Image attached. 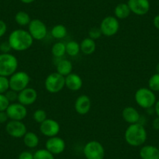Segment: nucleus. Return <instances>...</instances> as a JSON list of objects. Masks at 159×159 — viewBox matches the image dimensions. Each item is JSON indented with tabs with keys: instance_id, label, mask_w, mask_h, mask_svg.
I'll return each mask as SVG.
<instances>
[{
	"instance_id": "obj_1",
	"label": "nucleus",
	"mask_w": 159,
	"mask_h": 159,
	"mask_svg": "<svg viewBox=\"0 0 159 159\" xmlns=\"http://www.w3.org/2000/svg\"><path fill=\"white\" fill-rule=\"evenodd\" d=\"M8 42L13 50L16 52H24L28 50L32 46L34 39L28 30L16 29L13 30L9 35Z\"/></svg>"
},
{
	"instance_id": "obj_2",
	"label": "nucleus",
	"mask_w": 159,
	"mask_h": 159,
	"mask_svg": "<svg viewBox=\"0 0 159 159\" xmlns=\"http://www.w3.org/2000/svg\"><path fill=\"white\" fill-rule=\"evenodd\" d=\"M147 137L148 134L146 129L140 123L129 124L125 131V140L129 146H141L146 142Z\"/></svg>"
},
{
	"instance_id": "obj_3",
	"label": "nucleus",
	"mask_w": 159,
	"mask_h": 159,
	"mask_svg": "<svg viewBox=\"0 0 159 159\" xmlns=\"http://www.w3.org/2000/svg\"><path fill=\"white\" fill-rule=\"evenodd\" d=\"M18 68V59L10 53L0 54V76H10Z\"/></svg>"
},
{
	"instance_id": "obj_4",
	"label": "nucleus",
	"mask_w": 159,
	"mask_h": 159,
	"mask_svg": "<svg viewBox=\"0 0 159 159\" xmlns=\"http://www.w3.org/2000/svg\"><path fill=\"white\" fill-rule=\"evenodd\" d=\"M135 102L140 108L149 109L154 106L156 103V96L154 91L148 88H140L136 91L134 95Z\"/></svg>"
},
{
	"instance_id": "obj_5",
	"label": "nucleus",
	"mask_w": 159,
	"mask_h": 159,
	"mask_svg": "<svg viewBox=\"0 0 159 159\" xmlns=\"http://www.w3.org/2000/svg\"><path fill=\"white\" fill-rule=\"evenodd\" d=\"M45 88L50 94L59 93L65 88V76L57 72L50 73L45 80Z\"/></svg>"
},
{
	"instance_id": "obj_6",
	"label": "nucleus",
	"mask_w": 159,
	"mask_h": 159,
	"mask_svg": "<svg viewBox=\"0 0 159 159\" xmlns=\"http://www.w3.org/2000/svg\"><path fill=\"white\" fill-rule=\"evenodd\" d=\"M10 89L16 91H20L28 87L30 81V77L28 73L24 71H16L10 76Z\"/></svg>"
},
{
	"instance_id": "obj_7",
	"label": "nucleus",
	"mask_w": 159,
	"mask_h": 159,
	"mask_svg": "<svg viewBox=\"0 0 159 159\" xmlns=\"http://www.w3.org/2000/svg\"><path fill=\"white\" fill-rule=\"evenodd\" d=\"M83 152L86 159H104L105 156V148L98 140L88 141L84 147Z\"/></svg>"
},
{
	"instance_id": "obj_8",
	"label": "nucleus",
	"mask_w": 159,
	"mask_h": 159,
	"mask_svg": "<svg viewBox=\"0 0 159 159\" xmlns=\"http://www.w3.org/2000/svg\"><path fill=\"white\" fill-rule=\"evenodd\" d=\"M119 21L115 16H105L100 24V29L102 35L105 37H112L119 30Z\"/></svg>"
},
{
	"instance_id": "obj_9",
	"label": "nucleus",
	"mask_w": 159,
	"mask_h": 159,
	"mask_svg": "<svg viewBox=\"0 0 159 159\" xmlns=\"http://www.w3.org/2000/svg\"><path fill=\"white\" fill-rule=\"evenodd\" d=\"M28 32L34 40L41 41L48 34V28L42 20L39 19L31 20L28 25Z\"/></svg>"
},
{
	"instance_id": "obj_10",
	"label": "nucleus",
	"mask_w": 159,
	"mask_h": 159,
	"mask_svg": "<svg viewBox=\"0 0 159 159\" xmlns=\"http://www.w3.org/2000/svg\"><path fill=\"white\" fill-rule=\"evenodd\" d=\"M6 111L10 120L22 121L27 116V110L26 106L19 102L10 103Z\"/></svg>"
},
{
	"instance_id": "obj_11",
	"label": "nucleus",
	"mask_w": 159,
	"mask_h": 159,
	"mask_svg": "<svg viewBox=\"0 0 159 159\" xmlns=\"http://www.w3.org/2000/svg\"><path fill=\"white\" fill-rule=\"evenodd\" d=\"M7 133L14 138H22L27 132V126L22 121L10 120L6 125Z\"/></svg>"
},
{
	"instance_id": "obj_12",
	"label": "nucleus",
	"mask_w": 159,
	"mask_h": 159,
	"mask_svg": "<svg viewBox=\"0 0 159 159\" xmlns=\"http://www.w3.org/2000/svg\"><path fill=\"white\" fill-rule=\"evenodd\" d=\"M40 132L45 137H56L60 132V125L56 120L52 119H47L40 124Z\"/></svg>"
},
{
	"instance_id": "obj_13",
	"label": "nucleus",
	"mask_w": 159,
	"mask_h": 159,
	"mask_svg": "<svg viewBox=\"0 0 159 159\" xmlns=\"http://www.w3.org/2000/svg\"><path fill=\"white\" fill-rule=\"evenodd\" d=\"M45 149L54 155L60 154L65 151L66 142L63 139L57 136L49 137L45 142Z\"/></svg>"
},
{
	"instance_id": "obj_14",
	"label": "nucleus",
	"mask_w": 159,
	"mask_h": 159,
	"mask_svg": "<svg viewBox=\"0 0 159 159\" xmlns=\"http://www.w3.org/2000/svg\"><path fill=\"white\" fill-rule=\"evenodd\" d=\"M127 5L129 6L131 13L137 16H143L150 10L149 0H128Z\"/></svg>"
},
{
	"instance_id": "obj_15",
	"label": "nucleus",
	"mask_w": 159,
	"mask_h": 159,
	"mask_svg": "<svg viewBox=\"0 0 159 159\" xmlns=\"http://www.w3.org/2000/svg\"><path fill=\"white\" fill-rule=\"evenodd\" d=\"M37 98H38V92L33 88L27 87V88L18 93V102L26 107L33 105L36 102Z\"/></svg>"
},
{
	"instance_id": "obj_16",
	"label": "nucleus",
	"mask_w": 159,
	"mask_h": 159,
	"mask_svg": "<svg viewBox=\"0 0 159 159\" xmlns=\"http://www.w3.org/2000/svg\"><path fill=\"white\" fill-rule=\"evenodd\" d=\"M75 111L79 115H86L91 108V100L86 94H81L78 96L75 101Z\"/></svg>"
},
{
	"instance_id": "obj_17",
	"label": "nucleus",
	"mask_w": 159,
	"mask_h": 159,
	"mask_svg": "<svg viewBox=\"0 0 159 159\" xmlns=\"http://www.w3.org/2000/svg\"><path fill=\"white\" fill-rule=\"evenodd\" d=\"M83 86V80L76 73H70L65 77V87L72 91H77Z\"/></svg>"
},
{
	"instance_id": "obj_18",
	"label": "nucleus",
	"mask_w": 159,
	"mask_h": 159,
	"mask_svg": "<svg viewBox=\"0 0 159 159\" xmlns=\"http://www.w3.org/2000/svg\"><path fill=\"white\" fill-rule=\"evenodd\" d=\"M122 117L124 119V121L129 124L140 123V115L139 111L134 107L127 106L123 108L122 111Z\"/></svg>"
},
{
	"instance_id": "obj_19",
	"label": "nucleus",
	"mask_w": 159,
	"mask_h": 159,
	"mask_svg": "<svg viewBox=\"0 0 159 159\" xmlns=\"http://www.w3.org/2000/svg\"><path fill=\"white\" fill-rule=\"evenodd\" d=\"M141 159H159V148L153 145L142 147L139 152Z\"/></svg>"
},
{
	"instance_id": "obj_20",
	"label": "nucleus",
	"mask_w": 159,
	"mask_h": 159,
	"mask_svg": "<svg viewBox=\"0 0 159 159\" xmlns=\"http://www.w3.org/2000/svg\"><path fill=\"white\" fill-rule=\"evenodd\" d=\"M80 52L84 55L89 56L93 54L96 50V43L95 41L91 38H86L80 42Z\"/></svg>"
},
{
	"instance_id": "obj_21",
	"label": "nucleus",
	"mask_w": 159,
	"mask_h": 159,
	"mask_svg": "<svg viewBox=\"0 0 159 159\" xmlns=\"http://www.w3.org/2000/svg\"><path fill=\"white\" fill-rule=\"evenodd\" d=\"M131 11L127 3H119L114 9V16L118 20H125L130 15Z\"/></svg>"
},
{
	"instance_id": "obj_22",
	"label": "nucleus",
	"mask_w": 159,
	"mask_h": 159,
	"mask_svg": "<svg viewBox=\"0 0 159 159\" xmlns=\"http://www.w3.org/2000/svg\"><path fill=\"white\" fill-rule=\"evenodd\" d=\"M56 72L66 77L73 73V63L67 59L59 61L56 66Z\"/></svg>"
},
{
	"instance_id": "obj_23",
	"label": "nucleus",
	"mask_w": 159,
	"mask_h": 159,
	"mask_svg": "<svg viewBox=\"0 0 159 159\" xmlns=\"http://www.w3.org/2000/svg\"><path fill=\"white\" fill-rule=\"evenodd\" d=\"M23 138L24 143L28 148H35L39 144V137L34 132H27Z\"/></svg>"
},
{
	"instance_id": "obj_24",
	"label": "nucleus",
	"mask_w": 159,
	"mask_h": 159,
	"mask_svg": "<svg viewBox=\"0 0 159 159\" xmlns=\"http://www.w3.org/2000/svg\"><path fill=\"white\" fill-rule=\"evenodd\" d=\"M51 35L56 39H62L67 35V29L62 24H56L52 28Z\"/></svg>"
},
{
	"instance_id": "obj_25",
	"label": "nucleus",
	"mask_w": 159,
	"mask_h": 159,
	"mask_svg": "<svg viewBox=\"0 0 159 159\" xmlns=\"http://www.w3.org/2000/svg\"><path fill=\"white\" fill-rule=\"evenodd\" d=\"M15 21L18 25L21 26V27H25V26H28L29 24L31 21L30 16L27 12L25 11H19L16 13L15 15Z\"/></svg>"
},
{
	"instance_id": "obj_26",
	"label": "nucleus",
	"mask_w": 159,
	"mask_h": 159,
	"mask_svg": "<svg viewBox=\"0 0 159 159\" xmlns=\"http://www.w3.org/2000/svg\"><path fill=\"white\" fill-rule=\"evenodd\" d=\"M66 54L70 56H72V57L76 56L80 52V44L76 41H70L68 43L66 44Z\"/></svg>"
},
{
	"instance_id": "obj_27",
	"label": "nucleus",
	"mask_w": 159,
	"mask_h": 159,
	"mask_svg": "<svg viewBox=\"0 0 159 159\" xmlns=\"http://www.w3.org/2000/svg\"><path fill=\"white\" fill-rule=\"evenodd\" d=\"M52 54L56 58H61L66 53V44L63 42H56L52 47Z\"/></svg>"
},
{
	"instance_id": "obj_28",
	"label": "nucleus",
	"mask_w": 159,
	"mask_h": 159,
	"mask_svg": "<svg viewBox=\"0 0 159 159\" xmlns=\"http://www.w3.org/2000/svg\"><path fill=\"white\" fill-rule=\"evenodd\" d=\"M34 159H55L54 154L47 149H39L34 154Z\"/></svg>"
},
{
	"instance_id": "obj_29",
	"label": "nucleus",
	"mask_w": 159,
	"mask_h": 159,
	"mask_svg": "<svg viewBox=\"0 0 159 159\" xmlns=\"http://www.w3.org/2000/svg\"><path fill=\"white\" fill-rule=\"evenodd\" d=\"M48 119L47 118V112L44 109L42 108H38V109L35 110L33 113V119L36 123H43L45 120Z\"/></svg>"
},
{
	"instance_id": "obj_30",
	"label": "nucleus",
	"mask_w": 159,
	"mask_h": 159,
	"mask_svg": "<svg viewBox=\"0 0 159 159\" xmlns=\"http://www.w3.org/2000/svg\"><path fill=\"white\" fill-rule=\"evenodd\" d=\"M148 88L152 91H159V73H154L148 80Z\"/></svg>"
},
{
	"instance_id": "obj_31",
	"label": "nucleus",
	"mask_w": 159,
	"mask_h": 159,
	"mask_svg": "<svg viewBox=\"0 0 159 159\" xmlns=\"http://www.w3.org/2000/svg\"><path fill=\"white\" fill-rule=\"evenodd\" d=\"M10 90V80L7 76H0V94H5Z\"/></svg>"
},
{
	"instance_id": "obj_32",
	"label": "nucleus",
	"mask_w": 159,
	"mask_h": 159,
	"mask_svg": "<svg viewBox=\"0 0 159 159\" xmlns=\"http://www.w3.org/2000/svg\"><path fill=\"white\" fill-rule=\"evenodd\" d=\"M88 35H89V38H92L93 40L95 41L96 39H98V38H100L102 36V31H101L100 27H92V28L89 30Z\"/></svg>"
},
{
	"instance_id": "obj_33",
	"label": "nucleus",
	"mask_w": 159,
	"mask_h": 159,
	"mask_svg": "<svg viewBox=\"0 0 159 159\" xmlns=\"http://www.w3.org/2000/svg\"><path fill=\"white\" fill-rule=\"evenodd\" d=\"M4 94H5L7 98L8 99V101L10 102V103L16 102L18 99V92H16V91H13V90L11 89L7 91Z\"/></svg>"
},
{
	"instance_id": "obj_34",
	"label": "nucleus",
	"mask_w": 159,
	"mask_h": 159,
	"mask_svg": "<svg viewBox=\"0 0 159 159\" xmlns=\"http://www.w3.org/2000/svg\"><path fill=\"white\" fill-rule=\"evenodd\" d=\"M10 102L4 94H0V111H6L10 105Z\"/></svg>"
},
{
	"instance_id": "obj_35",
	"label": "nucleus",
	"mask_w": 159,
	"mask_h": 159,
	"mask_svg": "<svg viewBox=\"0 0 159 159\" xmlns=\"http://www.w3.org/2000/svg\"><path fill=\"white\" fill-rule=\"evenodd\" d=\"M11 50L12 48L8 41H6V42H3L0 44V51L2 53H10Z\"/></svg>"
},
{
	"instance_id": "obj_36",
	"label": "nucleus",
	"mask_w": 159,
	"mask_h": 159,
	"mask_svg": "<svg viewBox=\"0 0 159 159\" xmlns=\"http://www.w3.org/2000/svg\"><path fill=\"white\" fill-rule=\"evenodd\" d=\"M18 159H34V154L28 151H22L20 154H19Z\"/></svg>"
},
{
	"instance_id": "obj_37",
	"label": "nucleus",
	"mask_w": 159,
	"mask_h": 159,
	"mask_svg": "<svg viewBox=\"0 0 159 159\" xmlns=\"http://www.w3.org/2000/svg\"><path fill=\"white\" fill-rule=\"evenodd\" d=\"M7 31V25L3 20H0V38L3 36Z\"/></svg>"
},
{
	"instance_id": "obj_38",
	"label": "nucleus",
	"mask_w": 159,
	"mask_h": 159,
	"mask_svg": "<svg viewBox=\"0 0 159 159\" xmlns=\"http://www.w3.org/2000/svg\"><path fill=\"white\" fill-rule=\"evenodd\" d=\"M9 117L7 116V113L6 111H0V123H7Z\"/></svg>"
},
{
	"instance_id": "obj_39",
	"label": "nucleus",
	"mask_w": 159,
	"mask_h": 159,
	"mask_svg": "<svg viewBox=\"0 0 159 159\" xmlns=\"http://www.w3.org/2000/svg\"><path fill=\"white\" fill-rule=\"evenodd\" d=\"M152 127L155 130H159V117H156L152 122Z\"/></svg>"
},
{
	"instance_id": "obj_40",
	"label": "nucleus",
	"mask_w": 159,
	"mask_h": 159,
	"mask_svg": "<svg viewBox=\"0 0 159 159\" xmlns=\"http://www.w3.org/2000/svg\"><path fill=\"white\" fill-rule=\"evenodd\" d=\"M153 24H154V27L159 30V14L154 16V20H153Z\"/></svg>"
},
{
	"instance_id": "obj_41",
	"label": "nucleus",
	"mask_w": 159,
	"mask_h": 159,
	"mask_svg": "<svg viewBox=\"0 0 159 159\" xmlns=\"http://www.w3.org/2000/svg\"><path fill=\"white\" fill-rule=\"evenodd\" d=\"M154 111H155L157 117H159V100L156 102L155 105H154Z\"/></svg>"
},
{
	"instance_id": "obj_42",
	"label": "nucleus",
	"mask_w": 159,
	"mask_h": 159,
	"mask_svg": "<svg viewBox=\"0 0 159 159\" xmlns=\"http://www.w3.org/2000/svg\"><path fill=\"white\" fill-rule=\"evenodd\" d=\"M35 0H20V2L24 4H30L34 2Z\"/></svg>"
},
{
	"instance_id": "obj_43",
	"label": "nucleus",
	"mask_w": 159,
	"mask_h": 159,
	"mask_svg": "<svg viewBox=\"0 0 159 159\" xmlns=\"http://www.w3.org/2000/svg\"><path fill=\"white\" fill-rule=\"evenodd\" d=\"M156 72H157V73H159V62L156 66Z\"/></svg>"
},
{
	"instance_id": "obj_44",
	"label": "nucleus",
	"mask_w": 159,
	"mask_h": 159,
	"mask_svg": "<svg viewBox=\"0 0 159 159\" xmlns=\"http://www.w3.org/2000/svg\"><path fill=\"white\" fill-rule=\"evenodd\" d=\"M158 148H159V146H158Z\"/></svg>"
}]
</instances>
